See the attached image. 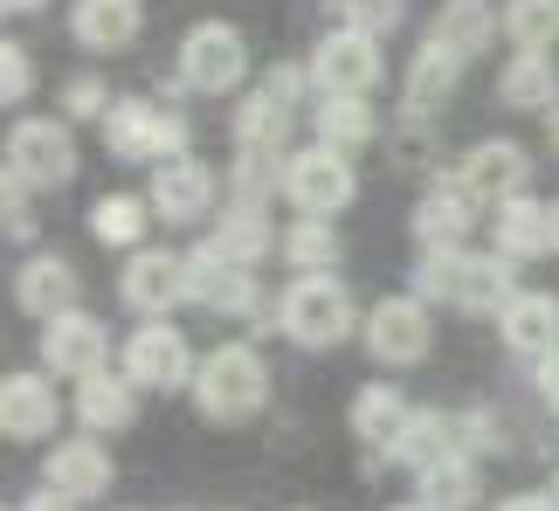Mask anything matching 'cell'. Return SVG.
<instances>
[{
  "label": "cell",
  "mask_w": 559,
  "mask_h": 511,
  "mask_svg": "<svg viewBox=\"0 0 559 511\" xmlns=\"http://www.w3.org/2000/svg\"><path fill=\"white\" fill-rule=\"evenodd\" d=\"M193 401L214 421H242L270 401V367L255 346H214L201 367H193Z\"/></svg>",
  "instance_id": "1"
},
{
  "label": "cell",
  "mask_w": 559,
  "mask_h": 511,
  "mask_svg": "<svg viewBox=\"0 0 559 511\" xmlns=\"http://www.w3.org/2000/svg\"><path fill=\"white\" fill-rule=\"evenodd\" d=\"M104 145L118 159H187V118H174L166 104H145V97H124L104 111Z\"/></svg>",
  "instance_id": "2"
},
{
  "label": "cell",
  "mask_w": 559,
  "mask_h": 511,
  "mask_svg": "<svg viewBox=\"0 0 559 511\" xmlns=\"http://www.w3.org/2000/svg\"><path fill=\"white\" fill-rule=\"evenodd\" d=\"M276 180H284V194L297 201V215H311V222H332L338 207H353V194H359V180H353V159H346V153H332V145L290 153Z\"/></svg>",
  "instance_id": "3"
},
{
  "label": "cell",
  "mask_w": 559,
  "mask_h": 511,
  "mask_svg": "<svg viewBox=\"0 0 559 511\" xmlns=\"http://www.w3.org/2000/svg\"><path fill=\"white\" fill-rule=\"evenodd\" d=\"M284 332L297 346H338L353 332V297L338 276H297L284 290Z\"/></svg>",
  "instance_id": "4"
},
{
  "label": "cell",
  "mask_w": 559,
  "mask_h": 511,
  "mask_svg": "<svg viewBox=\"0 0 559 511\" xmlns=\"http://www.w3.org/2000/svg\"><path fill=\"white\" fill-rule=\"evenodd\" d=\"M525 180H532V153H525V145H511V139H484L477 153H463V166H456V194L469 207L519 201Z\"/></svg>",
  "instance_id": "5"
},
{
  "label": "cell",
  "mask_w": 559,
  "mask_h": 511,
  "mask_svg": "<svg viewBox=\"0 0 559 511\" xmlns=\"http://www.w3.org/2000/svg\"><path fill=\"white\" fill-rule=\"evenodd\" d=\"M180 76L193 91H235V83L249 76V41L242 28H228V21H201V28H187L180 41Z\"/></svg>",
  "instance_id": "6"
},
{
  "label": "cell",
  "mask_w": 559,
  "mask_h": 511,
  "mask_svg": "<svg viewBox=\"0 0 559 511\" xmlns=\"http://www.w3.org/2000/svg\"><path fill=\"white\" fill-rule=\"evenodd\" d=\"M8 174L21 187H62L76 174V145H70V124H56V118H21L14 132H8Z\"/></svg>",
  "instance_id": "7"
},
{
  "label": "cell",
  "mask_w": 559,
  "mask_h": 511,
  "mask_svg": "<svg viewBox=\"0 0 559 511\" xmlns=\"http://www.w3.org/2000/svg\"><path fill=\"white\" fill-rule=\"evenodd\" d=\"M367 346L386 367H407V359H428L436 346V325H428V305L421 297H380L367 311Z\"/></svg>",
  "instance_id": "8"
},
{
  "label": "cell",
  "mask_w": 559,
  "mask_h": 511,
  "mask_svg": "<svg viewBox=\"0 0 559 511\" xmlns=\"http://www.w3.org/2000/svg\"><path fill=\"white\" fill-rule=\"evenodd\" d=\"M311 76L325 83V97H367L373 83H380V49H373V35L332 28L325 41H318V56H311Z\"/></svg>",
  "instance_id": "9"
},
{
  "label": "cell",
  "mask_w": 559,
  "mask_h": 511,
  "mask_svg": "<svg viewBox=\"0 0 559 511\" xmlns=\"http://www.w3.org/2000/svg\"><path fill=\"white\" fill-rule=\"evenodd\" d=\"M104 353H111V332H104L91 311H62V318H49V332H41V359L70 380L104 373Z\"/></svg>",
  "instance_id": "10"
},
{
  "label": "cell",
  "mask_w": 559,
  "mask_h": 511,
  "mask_svg": "<svg viewBox=\"0 0 559 511\" xmlns=\"http://www.w3.org/2000/svg\"><path fill=\"white\" fill-rule=\"evenodd\" d=\"M187 297L207 305V311H249L255 305V276H249V263H235V255H222L207 242V249L187 255Z\"/></svg>",
  "instance_id": "11"
},
{
  "label": "cell",
  "mask_w": 559,
  "mask_h": 511,
  "mask_svg": "<svg viewBox=\"0 0 559 511\" xmlns=\"http://www.w3.org/2000/svg\"><path fill=\"white\" fill-rule=\"evenodd\" d=\"M118 290H124V305H139V311H174L187 297V255H174V249H132Z\"/></svg>",
  "instance_id": "12"
},
{
  "label": "cell",
  "mask_w": 559,
  "mask_h": 511,
  "mask_svg": "<svg viewBox=\"0 0 559 511\" xmlns=\"http://www.w3.org/2000/svg\"><path fill=\"white\" fill-rule=\"evenodd\" d=\"M124 380H139V388H187V380H193L187 338H180L174 325L132 332V346H124Z\"/></svg>",
  "instance_id": "13"
},
{
  "label": "cell",
  "mask_w": 559,
  "mask_h": 511,
  "mask_svg": "<svg viewBox=\"0 0 559 511\" xmlns=\"http://www.w3.org/2000/svg\"><path fill=\"white\" fill-rule=\"evenodd\" d=\"M49 491L62 498H104L111 491V450H104L97 436H70V442H56L49 450Z\"/></svg>",
  "instance_id": "14"
},
{
  "label": "cell",
  "mask_w": 559,
  "mask_h": 511,
  "mask_svg": "<svg viewBox=\"0 0 559 511\" xmlns=\"http://www.w3.org/2000/svg\"><path fill=\"white\" fill-rule=\"evenodd\" d=\"M290 91H297V70H276V76H270V91L242 97V111H235V145H242V153H276V145H284Z\"/></svg>",
  "instance_id": "15"
},
{
  "label": "cell",
  "mask_w": 559,
  "mask_h": 511,
  "mask_svg": "<svg viewBox=\"0 0 559 511\" xmlns=\"http://www.w3.org/2000/svg\"><path fill=\"white\" fill-rule=\"evenodd\" d=\"M56 388L41 373H8L0 380V436H14V442H35V436H49L56 429Z\"/></svg>",
  "instance_id": "16"
},
{
  "label": "cell",
  "mask_w": 559,
  "mask_h": 511,
  "mask_svg": "<svg viewBox=\"0 0 559 511\" xmlns=\"http://www.w3.org/2000/svg\"><path fill=\"white\" fill-rule=\"evenodd\" d=\"M498 325H504V346L511 353L546 359V353H559V297L552 290H519L498 311Z\"/></svg>",
  "instance_id": "17"
},
{
  "label": "cell",
  "mask_w": 559,
  "mask_h": 511,
  "mask_svg": "<svg viewBox=\"0 0 559 511\" xmlns=\"http://www.w3.org/2000/svg\"><path fill=\"white\" fill-rule=\"evenodd\" d=\"M511 297H519V270H511V255H456V290H449V305L463 311H504Z\"/></svg>",
  "instance_id": "18"
},
{
  "label": "cell",
  "mask_w": 559,
  "mask_h": 511,
  "mask_svg": "<svg viewBox=\"0 0 559 511\" xmlns=\"http://www.w3.org/2000/svg\"><path fill=\"white\" fill-rule=\"evenodd\" d=\"M153 207H159L166 222H180V228L201 222L207 207H214V174H207L201 159H166L159 174H153Z\"/></svg>",
  "instance_id": "19"
},
{
  "label": "cell",
  "mask_w": 559,
  "mask_h": 511,
  "mask_svg": "<svg viewBox=\"0 0 559 511\" xmlns=\"http://www.w3.org/2000/svg\"><path fill=\"white\" fill-rule=\"evenodd\" d=\"M14 305L35 311V318L76 311V270L62 263V255H35V263H21V276H14Z\"/></svg>",
  "instance_id": "20"
},
{
  "label": "cell",
  "mask_w": 559,
  "mask_h": 511,
  "mask_svg": "<svg viewBox=\"0 0 559 511\" xmlns=\"http://www.w3.org/2000/svg\"><path fill=\"white\" fill-rule=\"evenodd\" d=\"M139 21H145L139 0H76L70 35L83 41V49H104V56H111V49H132Z\"/></svg>",
  "instance_id": "21"
},
{
  "label": "cell",
  "mask_w": 559,
  "mask_h": 511,
  "mask_svg": "<svg viewBox=\"0 0 559 511\" xmlns=\"http://www.w3.org/2000/svg\"><path fill=\"white\" fill-rule=\"evenodd\" d=\"M76 415H83V429H97V436L132 429V415H139L132 380H124V373H91V380H76Z\"/></svg>",
  "instance_id": "22"
},
{
  "label": "cell",
  "mask_w": 559,
  "mask_h": 511,
  "mask_svg": "<svg viewBox=\"0 0 559 511\" xmlns=\"http://www.w3.org/2000/svg\"><path fill=\"white\" fill-rule=\"evenodd\" d=\"M456 76H463V56H449L442 41H428L415 56V70H407V118H436L449 104V91H456Z\"/></svg>",
  "instance_id": "23"
},
{
  "label": "cell",
  "mask_w": 559,
  "mask_h": 511,
  "mask_svg": "<svg viewBox=\"0 0 559 511\" xmlns=\"http://www.w3.org/2000/svg\"><path fill=\"white\" fill-rule=\"evenodd\" d=\"M407 415H415V408H407V401L386 388V380H373V388L353 394V436L373 442V450H394L401 429H407Z\"/></svg>",
  "instance_id": "24"
},
{
  "label": "cell",
  "mask_w": 559,
  "mask_h": 511,
  "mask_svg": "<svg viewBox=\"0 0 559 511\" xmlns=\"http://www.w3.org/2000/svg\"><path fill=\"white\" fill-rule=\"evenodd\" d=\"M490 35H498V14H490V0H442V14H436V35L428 41H442L449 56H477L490 49Z\"/></svg>",
  "instance_id": "25"
},
{
  "label": "cell",
  "mask_w": 559,
  "mask_h": 511,
  "mask_svg": "<svg viewBox=\"0 0 559 511\" xmlns=\"http://www.w3.org/2000/svg\"><path fill=\"white\" fill-rule=\"evenodd\" d=\"M498 97L511 104V111H552V104H559V70H552V56H511L504 76H498Z\"/></svg>",
  "instance_id": "26"
},
{
  "label": "cell",
  "mask_w": 559,
  "mask_h": 511,
  "mask_svg": "<svg viewBox=\"0 0 559 511\" xmlns=\"http://www.w3.org/2000/svg\"><path fill=\"white\" fill-rule=\"evenodd\" d=\"M552 249V207L546 201H504L498 207V255H546Z\"/></svg>",
  "instance_id": "27"
},
{
  "label": "cell",
  "mask_w": 559,
  "mask_h": 511,
  "mask_svg": "<svg viewBox=\"0 0 559 511\" xmlns=\"http://www.w3.org/2000/svg\"><path fill=\"white\" fill-rule=\"evenodd\" d=\"M469 201L456 194V187H436L421 207H415V236H421V249H463L469 242Z\"/></svg>",
  "instance_id": "28"
},
{
  "label": "cell",
  "mask_w": 559,
  "mask_h": 511,
  "mask_svg": "<svg viewBox=\"0 0 559 511\" xmlns=\"http://www.w3.org/2000/svg\"><path fill=\"white\" fill-rule=\"evenodd\" d=\"M469 504H477V463L463 450L421 471V511H469Z\"/></svg>",
  "instance_id": "29"
},
{
  "label": "cell",
  "mask_w": 559,
  "mask_h": 511,
  "mask_svg": "<svg viewBox=\"0 0 559 511\" xmlns=\"http://www.w3.org/2000/svg\"><path fill=\"white\" fill-rule=\"evenodd\" d=\"M394 456L415 463V471H428V463H442V456H456V421L436 415V408H415V415H407V429H401V442H394Z\"/></svg>",
  "instance_id": "30"
},
{
  "label": "cell",
  "mask_w": 559,
  "mask_h": 511,
  "mask_svg": "<svg viewBox=\"0 0 559 511\" xmlns=\"http://www.w3.org/2000/svg\"><path fill=\"white\" fill-rule=\"evenodd\" d=\"M284 255H290V270H305V276H332L338 255H346V242H338L332 222H311V215H305V222L284 236Z\"/></svg>",
  "instance_id": "31"
},
{
  "label": "cell",
  "mask_w": 559,
  "mask_h": 511,
  "mask_svg": "<svg viewBox=\"0 0 559 511\" xmlns=\"http://www.w3.org/2000/svg\"><path fill=\"white\" fill-rule=\"evenodd\" d=\"M504 35L519 41V56H546L559 41V0H504Z\"/></svg>",
  "instance_id": "32"
},
{
  "label": "cell",
  "mask_w": 559,
  "mask_h": 511,
  "mask_svg": "<svg viewBox=\"0 0 559 511\" xmlns=\"http://www.w3.org/2000/svg\"><path fill=\"white\" fill-rule=\"evenodd\" d=\"M373 139V104L367 97H325L318 104V145L346 153V145H367Z\"/></svg>",
  "instance_id": "33"
},
{
  "label": "cell",
  "mask_w": 559,
  "mask_h": 511,
  "mask_svg": "<svg viewBox=\"0 0 559 511\" xmlns=\"http://www.w3.org/2000/svg\"><path fill=\"white\" fill-rule=\"evenodd\" d=\"M214 249L235 255V263H255V255L270 249V222H263V207H255V201H235L228 215H222V228H214Z\"/></svg>",
  "instance_id": "34"
},
{
  "label": "cell",
  "mask_w": 559,
  "mask_h": 511,
  "mask_svg": "<svg viewBox=\"0 0 559 511\" xmlns=\"http://www.w3.org/2000/svg\"><path fill=\"white\" fill-rule=\"evenodd\" d=\"M91 228H97V242H139L145 236V207L132 201V194H104L97 201V215H91Z\"/></svg>",
  "instance_id": "35"
},
{
  "label": "cell",
  "mask_w": 559,
  "mask_h": 511,
  "mask_svg": "<svg viewBox=\"0 0 559 511\" xmlns=\"http://www.w3.org/2000/svg\"><path fill=\"white\" fill-rule=\"evenodd\" d=\"M35 91V62L21 56V41H0V104H21Z\"/></svg>",
  "instance_id": "36"
},
{
  "label": "cell",
  "mask_w": 559,
  "mask_h": 511,
  "mask_svg": "<svg viewBox=\"0 0 559 511\" xmlns=\"http://www.w3.org/2000/svg\"><path fill=\"white\" fill-rule=\"evenodd\" d=\"M346 8V28H359V35H386L401 21V0H338Z\"/></svg>",
  "instance_id": "37"
},
{
  "label": "cell",
  "mask_w": 559,
  "mask_h": 511,
  "mask_svg": "<svg viewBox=\"0 0 559 511\" xmlns=\"http://www.w3.org/2000/svg\"><path fill=\"white\" fill-rule=\"evenodd\" d=\"M0 236H35V222H28V207H21V180H14V174H0Z\"/></svg>",
  "instance_id": "38"
},
{
  "label": "cell",
  "mask_w": 559,
  "mask_h": 511,
  "mask_svg": "<svg viewBox=\"0 0 559 511\" xmlns=\"http://www.w3.org/2000/svg\"><path fill=\"white\" fill-rule=\"evenodd\" d=\"M62 104H70V118H97V111H111V104H104V83H97V76H70Z\"/></svg>",
  "instance_id": "39"
},
{
  "label": "cell",
  "mask_w": 559,
  "mask_h": 511,
  "mask_svg": "<svg viewBox=\"0 0 559 511\" xmlns=\"http://www.w3.org/2000/svg\"><path fill=\"white\" fill-rule=\"evenodd\" d=\"M539 394H546V408H559V353L539 359Z\"/></svg>",
  "instance_id": "40"
},
{
  "label": "cell",
  "mask_w": 559,
  "mask_h": 511,
  "mask_svg": "<svg viewBox=\"0 0 559 511\" xmlns=\"http://www.w3.org/2000/svg\"><path fill=\"white\" fill-rule=\"evenodd\" d=\"M21 511H76V498H62V491H41V498H28Z\"/></svg>",
  "instance_id": "41"
},
{
  "label": "cell",
  "mask_w": 559,
  "mask_h": 511,
  "mask_svg": "<svg viewBox=\"0 0 559 511\" xmlns=\"http://www.w3.org/2000/svg\"><path fill=\"white\" fill-rule=\"evenodd\" d=\"M498 511H559V504H552V498H504Z\"/></svg>",
  "instance_id": "42"
},
{
  "label": "cell",
  "mask_w": 559,
  "mask_h": 511,
  "mask_svg": "<svg viewBox=\"0 0 559 511\" xmlns=\"http://www.w3.org/2000/svg\"><path fill=\"white\" fill-rule=\"evenodd\" d=\"M8 8H21V14H35V8H49V0H8Z\"/></svg>",
  "instance_id": "43"
},
{
  "label": "cell",
  "mask_w": 559,
  "mask_h": 511,
  "mask_svg": "<svg viewBox=\"0 0 559 511\" xmlns=\"http://www.w3.org/2000/svg\"><path fill=\"white\" fill-rule=\"evenodd\" d=\"M552 249H559V201H552Z\"/></svg>",
  "instance_id": "44"
},
{
  "label": "cell",
  "mask_w": 559,
  "mask_h": 511,
  "mask_svg": "<svg viewBox=\"0 0 559 511\" xmlns=\"http://www.w3.org/2000/svg\"><path fill=\"white\" fill-rule=\"evenodd\" d=\"M394 511H421V504H394Z\"/></svg>",
  "instance_id": "45"
},
{
  "label": "cell",
  "mask_w": 559,
  "mask_h": 511,
  "mask_svg": "<svg viewBox=\"0 0 559 511\" xmlns=\"http://www.w3.org/2000/svg\"><path fill=\"white\" fill-rule=\"evenodd\" d=\"M0 14H8V0H0Z\"/></svg>",
  "instance_id": "46"
},
{
  "label": "cell",
  "mask_w": 559,
  "mask_h": 511,
  "mask_svg": "<svg viewBox=\"0 0 559 511\" xmlns=\"http://www.w3.org/2000/svg\"><path fill=\"white\" fill-rule=\"evenodd\" d=\"M552 491H559V484H552ZM552 504H559V498H552Z\"/></svg>",
  "instance_id": "47"
}]
</instances>
